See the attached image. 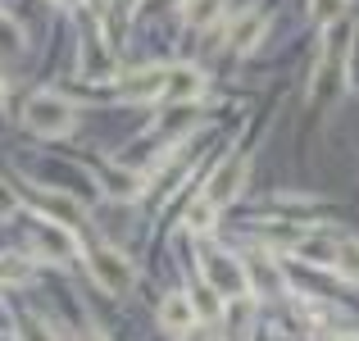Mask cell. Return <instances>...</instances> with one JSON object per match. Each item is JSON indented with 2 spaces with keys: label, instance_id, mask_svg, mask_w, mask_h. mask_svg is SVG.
I'll use <instances>...</instances> for the list:
<instances>
[{
  "label": "cell",
  "instance_id": "20",
  "mask_svg": "<svg viewBox=\"0 0 359 341\" xmlns=\"http://www.w3.org/2000/svg\"><path fill=\"white\" fill-rule=\"evenodd\" d=\"M214 219H219V210H214L210 201H196L191 210H187V227H191V232H210Z\"/></svg>",
  "mask_w": 359,
  "mask_h": 341
},
{
  "label": "cell",
  "instance_id": "2",
  "mask_svg": "<svg viewBox=\"0 0 359 341\" xmlns=\"http://www.w3.org/2000/svg\"><path fill=\"white\" fill-rule=\"evenodd\" d=\"M23 123L36 137H64V132H73V123H78V109H73V100H64L60 91H36L23 105Z\"/></svg>",
  "mask_w": 359,
  "mask_h": 341
},
{
  "label": "cell",
  "instance_id": "24",
  "mask_svg": "<svg viewBox=\"0 0 359 341\" xmlns=\"http://www.w3.org/2000/svg\"><path fill=\"white\" fill-rule=\"evenodd\" d=\"M14 210H18V192L9 182H0V219H9Z\"/></svg>",
  "mask_w": 359,
  "mask_h": 341
},
{
  "label": "cell",
  "instance_id": "17",
  "mask_svg": "<svg viewBox=\"0 0 359 341\" xmlns=\"http://www.w3.org/2000/svg\"><path fill=\"white\" fill-rule=\"evenodd\" d=\"M27 260H18V255H0V287H18V282H27Z\"/></svg>",
  "mask_w": 359,
  "mask_h": 341
},
{
  "label": "cell",
  "instance_id": "27",
  "mask_svg": "<svg viewBox=\"0 0 359 341\" xmlns=\"http://www.w3.org/2000/svg\"><path fill=\"white\" fill-rule=\"evenodd\" d=\"M337 341H359V337H337Z\"/></svg>",
  "mask_w": 359,
  "mask_h": 341
},
{
  "label": "cell",
  "instance_id": "11",
  "mask_svg": "<svg viewBox=\"0 0 359 341\" xmlns=\"http://www.w3.org/2000/svg\"><path fill=\"white\" fill-rule=\"evenodd\" d=\"M82 78H109V46L96 32L82 36Z\"/></svg>",
  "mask_w": 359,
  "mask_h": 341
},
{
  "label": "cell",
  "instance_id": "15",
  "mask_svg": "<svg viewBox=\"0 0 359 341\" xmlns=\"http://www.w3.org/2000/svg\"><path fill=\"white\" fill-rule=\"evenodd\" d=\"M346 5H351V0H309V18H314L318 27H332V23H341Z\"/></svg>",
  "mask_w": 359,
  "mask_h": 341
},
{
  "label": "cell",
  "instance_id": "4",
  "mask_svg": "<svg viewBox=\"0 0 359 341\" xmlns=\"http://www.w3.org/2000/svg\"><path fill=\"white\" fill-rule=\"evenodd\" d=\"M87 269L105 291H128L132 287V264L109 246H87Z\"/></svg>",
  "mask_w": 359,
  "mask_h": 341
},
{
  "label": "cell",
  "instance_id": "1",
  "mask_svg": "<svg viewBox=\"0 0 359 341\" xmlns=\"http://www.w3.org/2000/svg\"><path fill=\"white\" fill-rule=\"evenodd\" d=\"M351 46H355V23H332L327 27V41H323V60H318L314 73V100H332L346 82V60H351Z\"/></svg>",
  "mask_w": 359,
  "mask_h": 341
},
{
  "label": "cell",
  "instance_id": "9",
  "mask_svg": "<svg viewBox=\"0 0 359 341\" xmlns=\"http://www.w3.org/2000/svg\"><path fill=\"white\" fill-rule=\"evenodd\" d=\"M205 91V78L196 69H168V82H164V100L168 105H187Z\"/></svg>",
  "mask_w": 359,
  "mask_h": 341
},
{
  "label": "cell",
  "instance_id": "23",
  "mask_svg": "<svg viewBox=\"0 0 359 341\" xmlns=\"http://www.w3.org/2000/svg\"><path fill=\"white\" fill-rule=\"evenodd\" d=\"M18 337H23V341H55L50 328H46L36 314H23V319H18Z\"/></svg>",
  "mask_w": 359,
  "mask_h": 341
},
{
  "label": "cell",
  "instance_id": "25",
  "mask_svg": "<svg viewBox=\"0 0 359 341\" xmlns=\"http://www.w3.org/2000/svg\"><path fill=\"white\" fill-rule=\"evenodd\" d=\"M82 341H105V337H100V333H96V328H91V333H82Z\"/></svg>",
  "mask_w": 359,
  "mask_h": 341
},
{
  "label": "cell",
  "instance_id": "7",
  "mask_svg": "<svg viewBox=\"0 0 359 341\" xmlns=\"http://www.w3.org/2000/svg\"><path fill=\"white\" fill-rule=\"evenodd\" d=\"M241 269H245V287L250 291H264V296L282 291V269L269 255H250V260H241Z\"/></svg>",
  "mask_w": 359,
  "mask_h": 341
},
{
  "label": "cell",
  "instance_id": "18",
  "mask_svg": "<svg viewBox=\"0 0 359 341\" xmlns=\"http://www.w3.org/2000/svg\"><path fill=\"white\" fill-rule=\"evenodd\" d=\"M105 187H109L114 196H137V192H141V178L128 173V168H123V173H118V168H105Z\"/></svg>",
  "mask_w": 359,
  "mask_h": 341
},
{
  "label": "cell",
  "instance_id": "21",
  "mask_svg": "<svg viewBox=\"0 0 359 341\" xmlns=\"http://www.w3.org/2000/svg\"><path fill=\"white\" fill-rule=\"evenodd\" d=\"M337 269H341L351 282H359V241H341V246H337Z\"/></svg>",
  "mask_w": 359,
  "mask_h": 341
},
{
  "label": "cell",
  "instance_id": "5",
  "mask_svg": "<svg viewBox=\"0 0 359 341\" xmlns=\"http://www.w3.org/2000/svg\"><path fill=\"white\" fill-rule=\"evenodd\" d=\"M164 82H168V64H141V69L118 78V91H123V100H137L141 105V100L164 96Z\"/></svg>",
  "mask_w": 359,
  "mask_h": 341
},
{
  "label": "cell",
  "instance_id": "19",
  "mask_svg": "<svg viewBox=\"0 0 359 341\" xmlns=\"http://www.w3.org/2000/svg\"><path fill=\"white\" fill-rule=\"evenodd\" d=\"M41 250L46 255H55V260H69L73 255V246H69V232H64V227H41Z\"/></svg>",
  "mask_w": 359,
  "mask_h": 341
},
{
  "label": "cell",
  "instance_id": "3",
  "mask_svg": "<svg viewBox=\"0 0 359 341\" xmlns=\"http://www.w3.org/2000/svg\"><path fill=\"white\" fill-rule=\"evenodd\" d=\"M201 278L210 282L214 291H219V300H245V269H241V260H232L228 250H214V246H205L201 250Z\"/></svg>",
  "mask_w": 359,
  "mask_h": 341
},
{
  "label": "cell",
  "instance_id": "10",
  "mask_svg": "<svg viewBox=\"0 0 359 341\" xmlns=\"http://www.w3.org/2000/svg\"><path fill=\"white\" fill-rule=\"evenodd\" d=\"M41 205H46V214L55 219V227H64V232H73V227L82 223L78 201H73V196H64V192H41Z\"/></svg>",
  "mask_w": 359,
  "mask_h": 341
},
{
  "label": "cell",
  "instance_id": "8",
  "mask_svg": "<svg viewBox=\"0 0 359 341\" xmlns=\"http://www.w3.org/2000/svg\"><path fill=\"white\" fill-rule=\"evenodd\" d=\"M264 32H269V18H264V14H245V18H237V27L228 32V51H232V55H250L255 46L264 41Z\"/></svg>",
  "mask_w": 359,
  "mask_h": 341
},
{
  "label": "cell",
  "instance_id": "16",
  "mask_svg": "<svg viewBox=\"0 0 359 341\" xmlns=\"http://www.w3.org/2000/svg\"><path fill=\"white\" fill-rule=\"evenodd\" d=\"M18 51H23V32H18V23L0 9V55L9 60V55H18Z\"/></svg>",
  "mask_w": 359,
  "mask_h": 341
},
{
  "label": "cell",
  "instance_id": "14",
  "mask_svg": "<svg viewBox=\"0 0 359 341\" xmlns=\"http://www.w3.org/2000/svg\"><path fill=\"white\" fill-rule=\"evenodd\" d=\"M296 255H300V260H309V264H323V269H332V264H337V246L323 241V236H300Z\"/></svg>",
  "mask_w": 359,
  "mask_h": 341
},
{
  "label": "cell",
  "instance_id": "22",
  "mask_svg": "<svg viewBox=\"0 0 359 341\" xmlns=\"http://www.w3.org/2000/svg\"><path fill=\"white\" fill-rule=\"evenodd\" d=\"M214 14H219V0H187V23L191 27H210Z\"/></svg>",
  "mask_w": 359,
  "mask_h": 341
},
{
  "label": "cell",
  "instance_id": "13",
  "mask_svg": "<svg viewBox=\"0 0 359 341\" xmlns=\"http://www.w3.org/2000/svg\"><path fill=\"white\" fill-rule=\"evenodd\" d=\"M187 300H191L196 319H219V314H223V300H219V291H214V287H210L205 278H196V282H191V291H187Z\"/></svg>",
  "mask_w": 359,
  "mask_h": 341
},
{
  "label": "cell",
  "instance_id": "12",
  "mask_svg": "<svg viewBox=\"0 0 359 341\" xmlns=\"http://www.w3.org/2000/svg\"><path fill=\"white\" fill-rule=\"evenodd\" d=\"M159 319H164L168 333H182V328L196 323V309L191 300H187V291H173V296H164V305H159Z\"/></svg>",
  "mask_w": 359,
  "mask_h": 341
},
{
  "label": "cell",
  "instance_id": "26",
  "mask_svg": "<svg viewBox=\"0 0 359 341\" xmlns=\"http://www.w3.org/2000/svg\"><path fill=\"white\" fill-rule=\"evenodd\" d=\"M60 5H82V0H60Z\"/></svg>",
  "mask_w": 359,
  "mask_h": 341
},
{
  "label": "cell",
  "instance_id": "28",
  "mask_svg": "<svg viewBox=\"0 0 359 341\" xmlns=\"http://www.w3.org/2000/svg\"><path fill=\"white\" fill-rule=\"evenodd\" d=\"M0 96H5V78H0Z\"/></svg>",
  "mask_w": 359,
  "mask_h": 341
},
{
  "label": "cell",
  "instance_id": "6",
  "mask_svg": "<svg viewBox=\"0 0 359 341\" xmlns=\"http://www.w3.org/2000/svg\"><path fill=\"white\" fill-rule=\"evenodd\" d=\"M241 187H245V159L241 155H228L210 173V182H205V201L219 210V205H228L232 196H241Z\"/></svg>",
  "mask_w": 359,
  "mask_h": 341
}]
</instances>
